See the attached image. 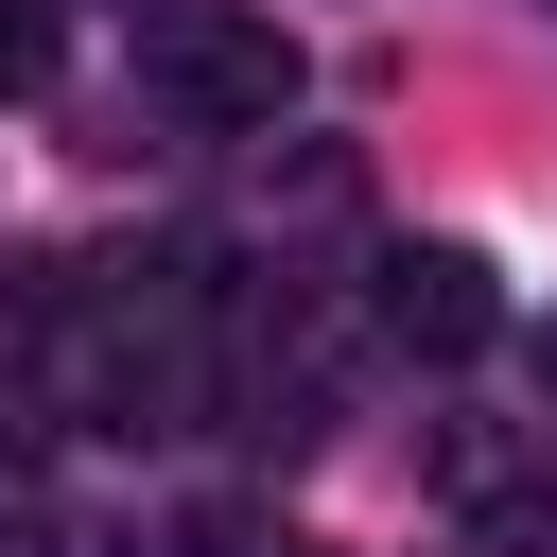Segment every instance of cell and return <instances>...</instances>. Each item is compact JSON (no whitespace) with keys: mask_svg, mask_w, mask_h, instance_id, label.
<instances>
[{"mask_svg":"<svg viewBox=\"0 0 557 557\" xmlns=\"http://www.w3.org/2000/svg\"><path fill=\"white\" fill-rule=\"evenodd\" d=\"M278 557H313V540H278Z\"/></svg>","mask_w":557,"mask_h":557,"instance_id":"cell-5","label":"cell"},{"mask_svg":"<svg viewBox=\"0 0 557 557\" xmlns=\"http://www.w3.org/2000/svg\"><path fill=\"white\" fill-rule=\"evenodd\" d=\"M383 331H400L418 366H470V348L505 331V296H487L470 244H400V261H383Z\"/></svg>","mask_w":557,"mask_h":557,"instance_id":"cell-2","label":"cell"},{"mask_svg":"<svg viewBox=\"0 0 557 557\" xmlns=\"http://www.w3.org/2000/svg\"><path fill=\"white\" fill-rule=\"evenodd\" d=\"M313 87V52L261 17V0H157V104L191 139H278Z\"/></svg>","mask_w":557,"mask_h":557,"instance_id":"cell-1","label":"cell"},{"mask_svg":"<svg viewBox=\"0 0 557 557\" xmlns=\"http://www.w3.org/2000/svg\"><path fill=\"white\" fill-rule=\"evenodd\" d=\"M52 87V0H0V104Z\"/></svg>","mask_w":557,"mask_h":557,"instance_id":"cell-3","label":"cell"},{"mask_svg":"<svg viewBox=\"0 0 557 557\" xmlns=\"http://www.w3.org/2000/svg\"><path fill=\"white\" fill-rule=\"evenodd\" d=\"M540 400H557V331H540Z\"/></svg>","mask_w":557,"mask_h":557,"instance_id":"cell-4","label":"cell"}]
</instances>
